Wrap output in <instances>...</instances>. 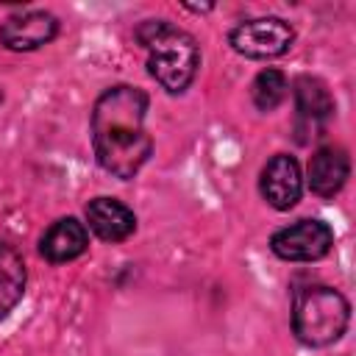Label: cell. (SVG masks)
Returning a JSON list of instances; mask_svg holds the SVG:
<instances>
[{"instance_id":"obj_1","label":"cell","mask_w":356,"mask_h":356,"mask_svg":"<svg viewBox=\"0 0 356 356\" xmlns=\"http://www.w3.org/2000/svg\"><path fill=\"white\" fill-rule=\"evenodd\" d=\"M147 95L139 86L117 83L97 95L89 131H92V150L97 164L120 178L131 181L153 156V136L145 128L147 117Z\"/></svg>"},{"instance_id":"obj_2","label":"cell","mask_w":356,"mask_h":356,"mask_svg":"<svg viewBox=\"0 0 356 356\" xmlns=\"http://www.w3.org/2000/svg\"><path fill=\"white\" fill-rule=\"evenodd\" d=\"M136 42L147 50V72L150 78L170 95H184L200 67L197 39L167 22V19H145L134 31Z\"/></svg>"},{"instance_id":"obj_3","label":"cell","mask_w":356,"mask_h":356,"mask_svg":"<svg viewBox=\"0 0 356 356\" xmlns=\"http://www.w3.org/2000/svg\"><path fill=\"white\" fill-rule=\"evenodd\" d=\"M350 323L348 298L325 284H309L292 295V334L306 348H328L342 339Z\"/></svg>"},{"instance_id":"obj_4","label":"cell","mask_w":356,"mask_h":356,"mask_svg":"<svg viewBox=\"0 0 356 356\" xmlns=\"http://www.w3.org/2000/svg\"><path fill=\"white\" fill-rule=\"evenodd\" d=\"M295 42V28L281 17H256L236 22L228 33V44L253 61H267L289 53Z\"/></svg>"},{"instance_id":"obj_5","label":"cell","mask_w":356,"mask_h":356,"mask_svg":"<svg viewBox=\"0 0 356 356\" xmlns=\"http://www.w3.org/2000/svg\"><path fill=\"white\" fill-rule=\"evenodd\" d=\"M334 245V231L317 217H303L270 236V250L284 261H317L328 256Z\"/></svg>"},{"instance_id":"obj_6","label":"cell","mask_w":356,"mask_h":356,"mask_svg":"<svg viewBox=\"0 0 356 356\" xmlns=\"http://www.w3.org/2000/svg\"><path fill=\"white\" fill-rule=\"evenodd\" d=\"M58 36L56 14L44 8H22L0 22V44L11 53H31Z\"/></svg>"},{"instance_id":"obj_7","label":"cell","mask_w":356,"mask_h":356,"mask_svg":"<svg viewBox=\"0 0 356 356\" xmlns=\"http://www.w3.org/2000/svg\"><path fill=\"white\" fill-rule=\"evenodd\" d=\"M259 192L275 211H289L303 195V172L295 156L275 153L259 175Z\"/></svg>"},{"instance_id":"obj_8","label":"cell","mask_w":356,"mask_h":356,"mask_svg":"<svg viewBox=\"0 0 356 356\" xmlns=\"http://www.w3.org/2000/svg\"><path fill=\"white\" fill-rule=\"evenodd\" d=\"M350 175V159L348 150L339 145H323L312 153L306 167V184L317 197H334L342 192Z\"/></svg>"},{"instance_id":"obj_9","label":"cell","mask_w":356,"mask_h":356,"mask_svg":"<svg viewBox=\"0 0 356 356\" xmlns=\"http://www.w3.org/2000/svg\"><path fill=\"white\" fill-rule=\"evenodd\" d=\"M89 248V228L78 217H58L39 236V256L50 264H67Z\"/></svg>"},{"instance_id":"obj_10","label":"cell","mask_w":356,"mask_h":356,"mask_svg":"<svg viewBox=\"0 0 356 356\" xmlns=\"http://www.w3.org/2000/svg\"><path fill=\"white\" fill-rule=\"evenodd\" d=\"M89 231L103 242H125L136 231V214L117 197H92L83 209Z\"/></svg>"},{"instance_id":"obj_11","label":"cell","mask_w":356,"mask_h":356,"mask_svg":"<svg viewBox=\"0 0 356 356\" xmlns=\"http://www.w3.org/2000/svg\"><path fill=\"white\" fill-rule=\"evenodd\" d=\"M292 89H295V111H298L300 122L314 128L334 117V97L320 78L300 75V78H295Z\"/></svg>"},{"instance_id":"obj_12","label":"cell","mask_w":356,"mask_h":356,"mask_svg":"<svg viewBox=\"0 0 356 356\" xmlns=\"http://www.w3.org/2000/svg\"><path fill=\"white\" fill-rule=\"evenodd\" d=\"M25 284H28V270L22 253L14 245L0 242V320L17 309V303L25 295Z\"/></svg>"},{"instance_id":"obj_13","label":"cell","mask_w":356,"mask_h":356,"mask_svg":"<svg viewBox=\"0 0 356 356\" xmlns=\"http://www.w3.org/2000/svg\"><path fill=\"white\" fill-rule=\"evenodd\" d=\"M286 75L281 72V70H275V67H267V70H261L256 78H253V83H250V97H253V106L259 108V111H275L281 103H284V97H286Z\"/></svg>"},{"instance_id":"obj_14","label":"cell","mask_w":356,"mask_h":356,"mask_svg":"<svg viewBox=\"0 0 356 356\" xmlns=\"http://www.w3.org/2000/svg\"><path fill=\"white\" fill-rule=\"evenodd\" d=\"M184 8H189V11H197V14H200V11H211L214 6H184Z\"/></svg>"}]
</instances>
